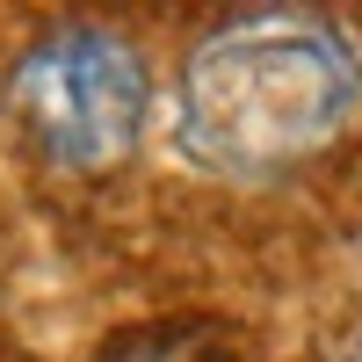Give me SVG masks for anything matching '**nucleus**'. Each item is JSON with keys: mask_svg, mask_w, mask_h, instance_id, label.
I'll return each instance as SVG.
<instances>
[{"mask_svg": "<svg viewBox=\"0 0 362 362\" xmlns=\"http://www.w3.org/2000/svg\"><path fill=\"white\" fill-rule=\"evenodd\" d=\"M341 362H362V334H355V348H348V355H341Z\"/></svg>", "mask_w": 362, "mask_h": 362, "instance_id": "obj_3", "label": "nucleus"}, {"mask_svg": "<svg viewBox=\"0 0 362 362\" xmlns=\"http://www.w3.org/2000/svg\"><path fill=\"white\" fill-rule=\"evenodd\" d=\"M15 124L51 167L102 174L116 160H131V145L145 138L153 116V66L131 37H116L102 22H58L51 37L22 51V66L8 80Z\"/></svg>", "mask_w": 362, "mask_h": 362, "instance_id": "obj_2", "label": "nucleus"}, {"mask_svg": "<svg viewBox=\"0 0 362 362\" xmlns=\"http://www.w3.org/2000/svg\"><path fill=\"white\" fill-rule=\"evenodd\" d=\"M362 102V58L326 15H239L189 51L174 95L181 145L232 181L326 153Z\"/></svg>", "mask_w": 362, "mask_h": 362, "instance_id": "obj_1", "label": "nucleus"}]
</instances>
